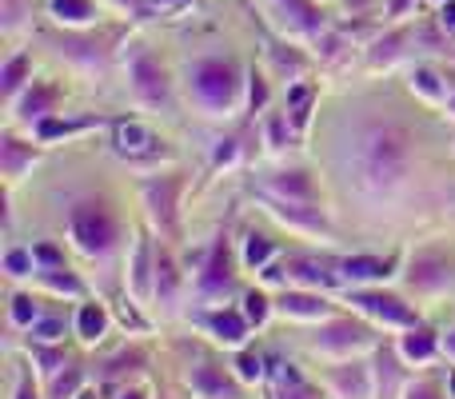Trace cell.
Listing matches in <instances>:
<instances>
[{"label":"cell","instance_id":"6da1fadb","mask_svg":"<svg viewBox=\"0 0 455 399\" xmlns=\"http://www.w3.org/2000/svg\"><path fill=\"white\" fill-rule=\"evenodd\" d=\"M408 164H411V136L400 124H376L355 144V180L371 192L400 184Z\"/></svg>","mask_w":455,"mask_h":399},{"label":"cell","instance_id":"7a4b0ae2","mask_svg":"<svg viewBox=\"0 0 455 399\" xmlns=\"http://www.w3.org/2000/svg\"><path fill=\"white\" fill-rule=\"evenodd\" d=\"M192 88H196L200 104L212 112L220 108H232L235 100V88H240V80H235V68L228 60H200L196 68H192Z\"/></svg>","mask_w":455,"mask_h":399},{"label":"cell","instance_id":"3957f363","mask_svg":"<svg viewBox=\"0 0 455 399\" xmlns=\"http://www.w3.org/2000/svg\"><path fill=\"white\" fill-rule=\"evenodd\" d=\"M72 240L84 251H108L116 240V219L108 216L104 203H76L72 208Z\"/></svg>","mask_w":455,"mask_h":399},{"label":"cell","instance_id":"277c9868","mask_svg":"<svg viewBox=\"0 0 455 399\" xmlns=\"http://www.w3.org/2000/svg\"><path fill=\"white\" fill-rule=\"evenodd\" d=\"M451 275H455L451 259H443L440 251H424V256L411 259L408 280H411V288H419V291H440L451 283Z\"/></svg>","mask_w":455,"mask_h":399},{"label":"cell","instance_id":"5b68a950","mask_svg":"<svg viewBox=\"0 0 455 399\" xmlns=\"http://www.w3.org/2000/svg\"><path fill=\"white\" fill-rule=\"evenodd\" d=\"M132 84H136V96L148 104H164L168 100V76L152 56H136L132 64Z\"/></svg>","mask_w":455,"mask_h":399},{"label":"cell","instance_id":"8992f818","mask_svg":"<svg viewBox=\"0 0 455 399\" xmlns=\"http://www.w3.org/2000/svg\"><path fill=\"white\" fill-rule=\"evenodd\" d=\"M352 304H360L368 315H379L387 323H416V312L403 307L395 296H384V291H355Z\"/></svg>","mask_w":455,"mask_h":399},{"label":"cell","instance_id":"52a82bcc","mask_svg":"<svg viewBox=\"0 0 455 399\" xmlns=\"http://www.w3.org/2000/svg\"><path fill=\"white\" fill-rule=\"evenodd\" d=\"M192 387L204 399H240V387L224 376V368H212V363H200L192 371Z\"/></svg>","mask_w":455,"mask_h":399},{"label":"cell","instance_id":"ba28073f","mask_svg":"<svg viewBox=\"0 0 455 399\" xmlns=\"http://www.w3.org/2000/svg\"><path fill=\"white\" fill-rule=\"evenodd\" d=\"M363 344H368V331L352 320H339V323H331V328L320 331L323 352H352V347H363Z\"/></svg>","mask_w":455,"mask_h":399},{"label":"cell","instance_id":"9c48e42d","mask_svg":"<svg viewBox=\"0 0 455 399\" xmlns=\"http://www.w3.org/2000/svg\"><path fill=\"white\" fill-rule=\"evenodd\" d=\"M267 192H275L280 200H312V180L304 172H280L272 176Z\"/></svg>","mask_w":455,"mask_h":399},{"label":"cell","instance_id":"30bf717a","mask_svg":"<svg viewBox=\"0 0 455 399\" xmlns=\"http://www.w3.org/2000/svg\"><path fill=\"white\" fill-rule=\"evenodd\" d=\"M336 387L344 392L347 399H368V368L360 363H347V368H336Z\"/></svg>","mask_w":455,"mask_h":399},{"label":"cell","instance_id":"8fae6325","mask_svg":"<svg viewBox=\"0 0 455 399\" xmlns=\"http://www.w3.org/2000/svg\"><path fill=\"white\" fill-rule=\"evenodd\" d=\"M232 283V272H228V243H216L212 259L204 267V291H224Z\"/></svg>","mask_w":455,"mask_h":399},{"label":"cell","instance_id":"7c38bea8","mask_svg":"<svg viewBox=\"0 0 455 399\" xmlns=\"http://www.w3.org/2000/svg\"><path fill=\"white\" fill-rule=\"evenodd\" d=\"M280 307L288 315H304V320H312V315H323V299H315V296H307V291H283V299H280Z\"/></svg>","mask_w":455,"mask_h":399},{"label":"cell","instance_id":"4fadbf2b","mask_svg":"<svg viewBox=\"0 0 455 399\" xmlns=\"http://www.w3.org/2000/svg\"><path fill=\"white\" fill-rule=\"evenodd\" d=\"M52 16L64 24H88L96 16L92 0H52Z\"/></svg>","mask_w":455,"mask_h":399},{"label":"cell","instance_id":"5bb4252c","mask_svg":"<svg viewBox=\"0 0 455 399\" xmlns=\"http://www.w3.org/2000/svg\"><path fill=\"white\" fill-rule=\"evenodd\" d=\"M288 280L307 283V288H323V283H331V275L323 272L320 264H312V259H291V264H288Z\"/></svg>","mask_w":455,"mask_h":399},{"label":"cell","instance_id":"9a60e30c","mask_svg":"<svg viewBox=\"0 0 455 399\" xmlns=\"http://www.w3.org/2000/svg\"><path fill=\"white\" fill-rule=\"evenodd\" d=\"M148 203H152V211H156V219H172V196H176V180H160V184H148Z\"/></svg>","mask_w":455,"mask_h":399},{"label":"cell","instance_id":"2e32d148","mask_svg":"<svg viewBox=\"0 0 455 399\" xmlns=\"http://www.w3.org/2000/svg\"><path fill=\"white\" fill-rule=\"evenodd\" d=\"M52 104H56V88L52 84H36L28 96H24L20 116H44V112H52Z\"/></svg>","mask_w":455,"mask_h":399},{"label":"cell","instance_id":"e0dca14e","mask_svg":"<svg viewBox=\"0 0 455 399\" xmlns=\"http://www.w3.org/2000/svg\"><path fill=\"white\" fill-rule=\"evenodd\" d=\"M339 272L352 275V280H379V275H387L392 267L379 264V259H363V256H355V259H344V264H339Z\"/></svg>","mask_w":455,"mask_h":399},{"label":"cell","instance_id":"ac0fdd59","mask_svg":"<svg viewBox=\"0 0 455 399\" xmlns=\"http://www.w3.org/2000/svg\"><path fill=\"white\" fill-rule=\"evenodd\" d=\"M152 132H144L140 124H124L120 128V152H132V156H140V152H152Z\"/></svg>","mask_w":455,"mask_h":399},{"label":"cell","instance_id":"d6986e66","mask_svg":"<svg viewBox=\"0 0 455 399\" xmlns=\"http://www.w3.org/2000/svg\"><path fill=\"white\" fill-rule=\"evenodd\" d=\"M432 352H435V336L424 328H416L408 339H403V355H408V360H427Z\"/></svg>","mask_w":455,"mask_h":399},{"label":"cell","instance_id":"ffe728a7","mask_svg":"<svg viewBox=\"0 0 455 399\" xmlns=\"http://www.w3.org/2000/svg\"><path fill=\"white\" fill-rule=\"evenodd\" d=\"M212 331L220 339H228V344H240L243 339V320L240 315H232V312H220V315H212Z\"/></svg>","mask_w":455,"mask_h":399},{"label":"cell","instance_id":"44dd1931","mask_svg":"<svg viewBox=\"0 0 455 399\" xmlns=\"http://www.w3.org/2000/svg\"><path fill=\"white\" fill-rule=\"evenodd\" d=\"M0 152H4V172L8 176H16L24 164H32V148H20L16 140H4L0 144Z\"/></svg>","mask_w":455,"mask_h":399},{"label":"cell","instance_id":"7402d4cb","mask_svg":"<svg viewBox=\"0 0 455 399\" xmlns=\"http://www.w3.org/2000/svg\"><path fill=\"white\" fill-rule=\"evenodd\" d=\"M104 331V312L96 304H88L84 312H80V336L84 339H96Z\"/></svg>","mask_w":455,"mask_h":399},{"label":"cell","instance_id":"603a6c76","mask_svg":"<svg viewBox=\"0 0 455 399\" xmlns=\"http://www.w3.org/2000/svg\"><path fill=\"white\" fill-rule=\"evenodd\" d=\"M24 72H28V56H16V60L4 64V92L12 96L16 88L24 84Z\"/></svg>","mask_w":455,"mask_h":399},{"label":"cell","instance_id":"cb8c5ba5","mask_svg":"<svg viewBox=\"0 0 455 399\" xmlns=\"http://www.w3.org/2000/svg\"><path fill=\"white\" fill-rule=\"evenodd\" d=\"M156 283H160V296L164 299H172V288H176V272H172V259L168 256H160V264H156Z\"/></svg>","mask_w":455,"mask_h":399},{"label":"cell","instance_id":"d4e9b609","mask_svg":"<svg viewBox=\"0 0 455 399\" xmlns=\"http://www.w3.org/2000/svg\"><path fill=\"white\" fill-rule=\"evenodd\" d=\"M411 84H416L424 96H440V92H443V88H440V76H435L432 68H416V76H411Z\"/></svg>","mask_w":455,"mask_h":399},{"label":"cell","instance_id":"484cf974","mask_svg":"<svg viewBox=\"0 0 455 399\" xmlns=\"http://www.w3.org/2000/svg\"><path fill=\"white\" fill-rule=\"evenodd\" d=\"M36 320V304L28 296H16L12 299V323H32Z\"/></svg>","mask_w":455,"mask_h":399},{"label":"cell","instance_id":"4316f807","mask_svg":"<svg viewBox=\"0 0 455 399\" xmlns=\"http://www.w3.org/2000/svg\"><path fill=\"white\" fill-rule=\"evenodd\" d=\"M243 256H248V264H264V259L272 256V243H267L264 235H251V240H248V251H243Z\"/></svg>","mask_w":455,"mask_h":399},{"label":"cell","instance_id":"83f0119b","mask_svg":"<svg viewBox=\"0 0 455 399\" xmlns=\"http://www.w3.org/2000/svg\"><path fill=\"white\" fill-rule=\"evenodd\" d=\"M4 267H8L12 275H28V272H32V256H28V251H8V256H4Z\"/></svg>","mask_w":455,"mask_h":399},{"label":"cell","instance_id":"f1b7e54d","mask_svg":"<svg viewBox=\"0 0 455 399\" xmlns=\"http://www.w3.org/2000/svg\"><path fill=\"white\" fill-rule=\"evenodd\" d=\"M243 304H248V307H243V315H248L251 323H264V315H267V299L264 296H256V291H251Z\"/></svg>","mask_w":455,"mask_h":399},{"label":"cell","instance_id":"f546056e","mask_svg":"<svg viewBox=\"0 0 455 399\" xmlns=\"http://www.w3.org/2000/svg\"><path fill=\"white\" fill-rule=\"evenodd\" d=\"M44 280L52 283V288H60V291H80V283L72 280L68 272H60V267H52V272H44Z\"/></svg>","mask_w":455,"mask_h":399},{"label":"cell","instance_id":"4dcf8cb0","mask_svg":"<svg viewBox=\"0 0 455 399\" xmlns=\"http://www.w3.org/2000/svg\"><path fill=\"white\" fill-rule=\"evenodd\" d=\"M76 384H80V371H68V376H60V379L52 384V395H56V399L72 395V392H76Z\"/></svg>","mask_w":455,"mask_h":399},{"label":"cell","instance_id":"1f68e13d","mask_svg":"<svg viewBox=\"0 0 455 399\" xmlns=\"http://www.w3.org/2000/svg\"><path fill=\"white\" fill-rule=\"evenodd\" d=\"M235 368H240V376H243V379H256V376H259V355L243 352L240 360H235Z\"/></svg>","mask_w":455,"mask_h":399},{"label":"cell","instance_id":"d6a6232c","mask_svg":"<svg viewBox=\"0 0 455 399\" xmlns=\"http://www.w3.org/2000/svg\"><path fill=\"white\" fill-rule=\"evenodd\" d=\"M136 288H148V248L136 251Z\"/></svg>","mask_w":455,"mask_h":399},{"label":"cell","instance_id":"836d02e7","mask_svg":"<svg viewBox=\"0 0 455 399\" xmlns=\"http://www.w3.org/2000/svg\"><path fill=\"white\" fill-rule=\"evenodd\" d=\"M36 336H40V339H60V336H64V323H60V320H44V323L36 328Z\"/></svg>","mask_w":455,"mask_h":399},{"label":"cell","instance_id":"e575fe53","mask_svg":"<svg viewBox=\"0 0 455 399\" xmlns=\"http://www.w3.org/2000/svg\"><path fill=\"white\" fill-rule=\"evenodd\" d=\"M132 363H140V355H120V360L108 363V371H104V376H120V371H128Z\"/></svg>","mask_w":455,"mask_h":399},{"label":"cell","instance_id":"d590c367","mask_svg":"<svg viewBox=\"0 0 455 399\" xmlns=\"http://www.w3.org/2000/svg\"><path fill=\"white\" fill-rule=\"evenodd\" d=\"M280 387H283V399H315L304 384H280Z\"/></svg>","mask_w":455,"mask_h":399},{"label":"cell","instance_id":"8d00e7d4","mask_svg":"<svg viewBox=\"0 0 455 399\" xmlns=\"http://www.w3.org/2000/svg\"><path fill=\"white\" fill-rule=\"evenodd\" d=\"M440 24L448 32H455V0H443V12H440Z\"/></svg>","mask_w":455,"mask_h":399},{"label":"cell","instance_id":"74e56055","mask_svg":"<svg viewBox=\"0 0 455 399\" xmlns=\"http://www.w3.org/2000/svg\"><path fill=\"white\" fill-rule=\"evenodd\" d=\"M264 96H267V88H264V80H251V108H259V104H264Z\"/></svg>","mask_w":455,"mask_h":399},{"label":"cell","instance_id":"f35d334b","mask_svg":"<svg viewBox=\"0 0 455 399\" xmlns=\"http://www.w3.org/2000/svg\"><path fill=\"white\" fill-rule=\"evenodd\" d=\"M408 399H440L435 395V387H427V384H419V387H411Z\"/></svg>","mask_w":455,"mask_h":399},{"label":"cell","instance_id":"ab89813d","mask_svg":"<svg viewBox=\"0 0 455 399\" xmlns=\"http://www.w3.org/2000/svg\"><path fill=\"white\" fill-rule=\"evenodd\" d=\"M36 256L44 259L48 267H60V256H56V248H36Z\"/></svg>","mask_w":455,"mask_h":399},{"label":"cell","instance_id":"60d3db41","mask_svg":"<svg viewBox=\"0 0 455 399\" xmlns=\"http://www.w3.org/2000/svg\"><path fill=\"white\" fill-rule=\"evenodd\" d=\"M16 399H36V395H32V387H28V384H20V392H16Z\"/></svg>","mask_w":455,"mask_h":399},{"label":"cell","instance_id":"b9f144b4","mask_svg":"<svg viewBox=\"0 0 455 399\" xmlns=\"http://www.w3.org/2000/svg\"><path fill=\"white\" fill-rule=\"evenodd\" d=\"M448 352L455 355V331H451V336H448Z\"/></svg>","mask_w":455,"mask_h":399},{"label":"cell","instance_id":"7bdbcfd3","mask_svg":"<svg viewBox=\"0 0 455 399\" xmlns=\"http://www.w3.org/2000/svg\"><path fill=\"white\" fill-rule=\"evenodd\" d=\"M124 399H144V395H140V392H128V395H124Z\"/></svg>","mask_w":455,"mask_h":399},{"label":"cell","instance_id":"ee69618b","mask_svg":"<svg viewBox=\"0 0 455 399\" xmlns=\"http://www.w3.org/2000/svg\"><path fill=\"white\" fill-rule=\"evenodd\" d=\"M156 4H180V0H156Z\"/></svg>","mask_w":455,"mask_h":399},{"label":"cell","instance_id":"f6af8a7d","mask_svg":"<svg viewBox=\"0 0 455 399\" xmlns=\"http://www.w3.org/2000/svg\"><path fill=\"white\" fill-rule=\"evenodd\" d=\"M116 4H136V0H116Z\"/></svg>","mask_w":455,"mask_h":399},{"label":"cell","instance_id":"bcb514c9","mask_svg":"<svg viewBox=\"0 0 455 399\" xmlns=\"http://www.w3.org/2000/svg\"><path fill=\"white\" fill-rule=\"evenodd\" d=\"M451 395H455V376H451Z\"/></svg>","mask_w":455,"mask_h":399},{"label":"cell","instance_id":"7dc6e473","mask_svg":"<svg viewBox=\"0 0 455 399\" xmlns=\"http://www.w3.org/2000/svg\"><path fill=\"white\" fill-rule=\"evenodd\" d=\"M451 108H455V104H451Z\"/></svg>","mask_w":455,"mask_h":399}]
</instances>
